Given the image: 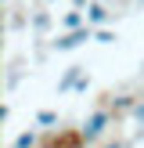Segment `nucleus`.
<instances>
[{"mask_svg": "<svg viewBox=\"0 0 144 148\" xmlns=\"http://www.w3.org/2000/svg\"><path fill=\"white\" fill-rule=\"evenodd\" d=\"M108 127H115V116L108 112L105 105H97L83 123H79V134H83V141H86V145H97L101 137L108 134Z\"/></svg>", "mask_w": 144, "mask_h": 148, "instance_id": "obj_1", "label": "nucleus"}, {"mask_svg": "<svg viewBox=\"0 0 144 148\" xmlns=\"http://www.w3.org/2000/svg\"><path fill=\"white\" fill-rule=\"evenodd\" d=\"M86 40H94V29H90V25H86V29H76V33H58L54 40H50V51L65 54V51H76V47H83Z\"/></svg>", "mask_w": 144, "mask_h": 148, "instance_id": "obj_2", "label": "nucleus"}, {"mask_svg": "<svg viewBox=\"0 0 144 148\" xmlns=\"http://www.w3.org/2000/svg\"><path fill=\"white\" fill-rule=\"evenodd\" d=\"M137 94H105V98H101V105L108 108V112L115 116V119H119V116H133V108H137Z\"/></svg>", "mask_w": 144, "mask_h": 148, "instance_id": "obj_3", "label": "nucleus"}, {"mask_svg": "<svg viewBox=\"0 0 144 148\" xmlns=\"http://www.w3.org/2000/svg\"><path fill=\"white\" fill-rule=\"evenodd\" d=\"M83 76H86V65H69L61 72V79H58V94H76V87H79Z\"/></svg>", "mask_w": 144, "mask_h": 148, "instance_id": "obj_4", "label": "nucleus"}, {"mask_svg": "<svg viewBox=\"0 0 144 148\" xmlns=\"http://www.w3.org/2000/svg\"><path fill=\"white\" fill-rule=\"evenodd\" d=\"M86 22H90V29H105L108 22H112V7H108L105 0H94V4L86 7Z\"/></svg>", "mask_w": 144, "mask_h": 148, "instance_id": "obj_5", "label": "nucleus"}, {"mask_svg": "<svg viewBox=\"0 0 144 148\" xmlns=\"http://www.w3.org/2000/svg\"><path fill=\"white\" fill-rule=\"evenodd\" d=\"M50 22H54V14H50L47 7H36V11L29 14V29H33V36H36V40H43V33L50 29Z\"/></svg>", "mask_w": 144, "mask_h": 148, "instance_id": "obj_6", "label": "nucleus"}, {"mask_svg": "<svg viewBox=\"0 0 144 148\" xmlns=\"http://www.w3.org/2000/svg\"><path fill=\"white\" fill-rule=\"evenodd\" d=\"M25 65H29V58H14V62L7 65V76H4V87H7V90H14V87H18L22 79L29 76V69H25Z\"/></svg>", "mask_w": 144, "mask_h": 148, "instance_id": "obj_7", "label": "nucleus"}, {"mask_svg": "<svg viewBox=\"0 0 144 148\" xmlns=\"http://www.w3.org/2000/svg\"><path fill=\"white\" fill-rule=\"evenodd\" d=\"M58 25H61V33H76V29H86L90 22H86V11H76V7H72V11L61 14V22H58Z\"/></svg>", "mask_w": 144, "mask_h": 148, "instance_id": "obj_8", "label": "nucleus"}, {"mask_svg": "<svg viewBox=\"0 0 144 148\" xmlns=\"http://www.w3.org/2000/svg\"><path fill=\"white\" fill-rule=\"evenodd\" d=\"M11 145H14V148H40V145H43V134H40L36 127H29V130H22Z\"/></svg>", "mask_w": 144, "mask_h": 148, "instance_id": "obj_9", "label": "nucleus"}, {"mask_svg": "<svg viewBox=\"0 0 144 148\" xmlns=\"http://www.w3.org/2000/svg\"><path fill=\"white\" fill-rule=\"evenodd\" d=\"M29 14H33V11L11 7V14H7V29H29Z\"/></svg>", "mask_w": 144, "mask_h": 148, "instance_id": "obj_10", "label": "nucleus"}, {"mask_svg": "<svg viewBox=\"0 0 144 148\" xmlns=\"http://www.w3.org/2000/svg\"><path fill=\"white\" fill-rule=\"evenodd\" d=\"M54 123H58V112H50V108L36 112V127H54Z\"/></svg>", "mask_w": 144, "mask_h": 148, "instance_id": "obj_11", "label": "nucleus"}, {"mask_svg": "<svg viewBox=\"0 0 144 148\" xmlns=\"http://www.w3.org/2000/svg\"><path fill=\"white\" fill-rule=\"evenodd\" d=\"M94 40H97V43H105V47H108V43H115V40H119V36H115L112 29L105 25V29H94Z\"/></svg>", "mask_w": 144, "mask_h": 148, "instance_id": "obj_12", "label": "nucleus"}, {"mask_svg": "<svg viewBox=\"0 0 144 148\" xmlns=\"http://www.w3.org/2000/svg\"><path fill=\"white\" fill-rule=\"evenodd\" d=\"M97 148H133V137H115V141H105Z\"/></svg>", "mask_w": 144, "mask_h": 148, "instance_id": "obj_13", "label": "nucleus"}, {"mask_svg": "<svg viewBox=\"0 0 144 148\" xmlns=\"http://www.w3.org/2000/svg\"><path fill=\"white\" fill-rule=\"evenodd\" d=\"M130 119L137 123V130H144V98L137 101V108H133V116H130Z\"/></svg>", "mask_w": 144, "mask_h": 148, "instance_id": "obj_14", "label": "nucleus"}, {"mask_svg": "<svg viewBox=\"0 0 144 148\" xmlns=\"http://www.w3.org/2000/svg\"><path fill=\"white\" fill-rule=\"evenodd\" d=\"M90 4H94V0H72V7H76V11H86Z\"/></svg>", "mask_w": 144, "mask_h": 148, "instance_id": "obj_15", "label": "nucleus"}, {"mask_svg": "<svg viewBox=\"0 0 144 148\" xmlns=\"http://www.w3.org/2000/svg\"><path fill=\"white\" fill-rule=\"evenodd\" d=\"M137 4H144V0H137Z\"/></svg>", "mask_w": 144, "mask_h": 148, "instance_id": "obj_16", "label": "nucleus"}, {"mask_svg": "<svg viewBox=\"0 0 144 148\" xmlns=\"http://www.w3.org/2000/svg\"><path fill=\"white\" fill-rule=\"evenodd\" d=\"M7 148H14V145H7Z\"/></svg>", "mask_w": 144, "mask_h": 148, "instance_id": "obj_17", "label": "nucleus"}]
</instances>
